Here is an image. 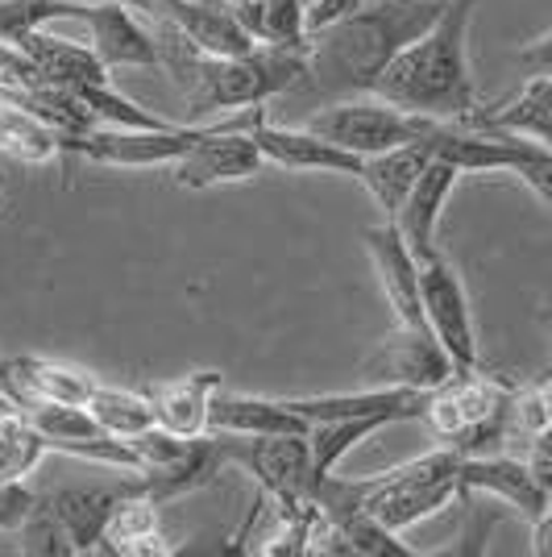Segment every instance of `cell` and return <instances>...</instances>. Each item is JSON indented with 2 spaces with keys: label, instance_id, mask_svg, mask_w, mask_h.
<instances>
[{
  "label": "cell",
  "instance_id": "cell-20",
  "mask_svg": "<svg viewBox=\"0 0 552 557\" xmlns=\"http://www.w3.org/2000/svg\"><path fill=\"white\" fill-rule=\"evenodd\" d=\"M465 121L499 134H519L552 150V75H528V84L511 100L494 109H474Z\"/></svg>",
  "mask_w": 552,
  "mask_h": 557
},
{
  "label": "cell",
  "instance_id": "cell-25",
  "mask_svg": "<svg viewBox=\"0 0 552 557\" xmlns=\"http://www.w3.org/2000/svg\"><path fill=\"white\" fill-rule=\"evenodd\" d=\"M387 424H394V420L391 417H349V420H321V424H312V429H308V445H312V470H316V479L333 474L349 449H357V442L374 437V433L387 429Z\"/></svg>",
  "mask_w": 552,
  "mask_h": 557
},
{
  "label": "cell",
  "instance_id": "cell-21",
  "mask_svg": "<svg viewBox=\"0 0 552 557\" xmlns=\"http://www.w3.org/2000/svg\"><path fill=\"white\" fill-rule=\"evenodd\" d=\"M159 499L141 495L129 479H125V495L113 508V520L104 529V554L113 557H159L171 554L166 536H162V516Z\"/></svg>",
  "mask_w": 552,
  "mask_h": 557
},
{
  "label": "cell",
  "instance_id": "cell-8",
  "mask_svg": "<svg viewBox=\"0 0 552 557\" xmlns=\"http://www.w3.org/2000/svg\"><path fill=\"white\" fill-rule=\"evenodd\" d=\"M457 374V362L449 358V349L440 346V337L428 325H399L387 342L362 362L366 387H415V392H432L444 379Z\"/></svg>",
  "mask_w": 552,
  "mask_h": 557
},
{
  "label": "cell",
  "instance_id": "cell-18",
  "mask_svg": "<svg viewBox=\"0 0 552 557\" xmlns=\"http://www.w3.org/2000/svg\"><path fill=\"white\" fill-rule=\"evenodd\" d=\"M17 47L29 54V63L38 67V75H42L47 84H59V88H67V92L96 88V84H113L109 63H104L92 47H79V42H71V38H54L47 29H34V34H25Z\"/></svg>",
  "mask_w": 552,
  "mask_h": 557
},
{
  "label": "cell",
  "instance_id": "cell-4",
  "mask_svg": "<svg viewBox=\"0 0 552 557\" xmlns=\"http://www.w3.org/2000/svg\"><path fill=\"white\" fill-rule=\"evenodd\" d=\"M515 383L474 371H457L440 387L428 392L424 404V424L440 445H453L465 458L469 454H494L511 437V404H515Z\"/></svg>",
  "mask_w": 552,
  "mask_h": 557
},
{
  "label": "cell",
  "instance_id": "cell-13",
  "mask_svg": "<svg viewBox=\"0 0 552 557\" xmlns=\"http://www.w3.org/2000/svg\"><path fill=\"white\" fill-rule=\"evenodd\" d=\"M469 495H494L506 508H515L524 520H540L549 508L552 491L536 479L528 458H511V454H469L461 458V499Z\"/></svg>",
  "mask_w": 552,
  "mask_h": 557
},
{
  "label": "cell",
  "instance_id": "cell-36",
  "mask_svg": "<svg viewBox=\"0 0 552 557\" xmlns=\"http://www.w3.org/2000/svg\"><path fill=\"white\" fill-rule=\"evenodd\" d=\"M540 317H544V321H552V308H544V312H540Z\"/></svg>",
  "mask_w": 552,
  "mask_h": 557
},
{
  "label": "cell",
  "instance_id": "cell-10",
  "mask_svg": "<svg viewBox=\"0 0 552 557\" xmlns=\"http://www.w3.org/2000/svg\"><path fill=\"white\" fill-rule=\"evenodd\" d=\"M262 150L258 141L237 125H208L204 138L187 150L179 163H171V180L184 191H212L221 184H246L253 175H262Z\"/></svg>",
  "mask_w": 552,
  "mask_h": 557
},
{
  "label": "cell",
  "instance_id": "cell-35",
  "mask_svg": "<svg viewBox=\"0 0 552 557\" xmlns=\"http://www.w3.org/2000/svg\"><path fill=\"white\" fill-rule=\"evenodd\" d=\"M0 209H4V175H0Z\"/></svg>",
  "mask_w": 552,
  "mask_h": 557
},
{
  "label": "cell",
  "instance_id": "cell-12",
  "mask_svg": "<svg viewBox=\"0 0 552 557\" xmlns=\"http://www.w3.org/2000/svg\"><path fill=\"white\" fill-rule=\"evenodd\" d=\"M71 22H84L92 34V50L109 63V71L121 67H162L159 38L154 29H146L134 13V4L121 0H100V4H84L75 0Z\"/></svg>",
  "mask_w": 552,
  "mask_h": 557
},
{
  "label": "cell",
  "instance_id": "cell-19",
  "mask_svg": "<svg viewBox=\"0 0 552 557\" xmlns=\"http://www.w3.org/2000/svg\"><path fill=\"white\" fill-rule=\"evenodd\" d=\"M212 433H308L312 424L287 408L283 395H241L221 387L212 399Z\"/></svg>",
  "mask_w": 552,
  "mask_h": 557
},
{
  "label": "cell",
  "instance_id": "cell-16",
  "mask_svg": "<svg viewBox=\"0 0 552 557\" xmlns=\"http://www.w3.org/2000/svg\"><path fill=\"white\" fill-rule=\"evenodd\" d=\"M221 387H225V379L216 371H191L184 379H175V383H162V387L150 392V399H154V424L166 429V433H175V437H187V442L208 437L212 433L208 429L212 399H216Z\"/></svg>",
  "mask_w": 552,
  "mask_h": 557
},
{
  "label": "cell",
  "instance_id": "cell-27",
  "mask_svg": "<svg viewBox=\"0 0 552 557\" xmlns=\"http://www.w3.org/2000/svg\"><path fill=\"white\" fill-rule=\"evenodd\" d=\"M22 554H38V557H75L71 554V541L63 533V524H59V516L50 511V504L38 495V508L29 511V520H25L22 529Z\"/></svg>",
  "mask_w": 552,
  "mask_h": 557
},
{
  "label": "cell",
  "instance_id": "cell-17",
  "mask_svg": "<svg viewBox=\"0 0 552 557\" xmlns=\"http://www.w3.org/2000/svg\"><path fill=\"white\" fill-rule=\"evenodd\" d=\"M121 495H125V483H116V487H63L42 495V499L59 516V524L71 541V554H104V529L113 520Z\"/></svg>",
  "mask_w": 552,
  "mask_h": 557
},
{
  "label": "cell",
  "instance_id": "cell-26",
  "mask_svg": "<svg viewBox=\"0 0 552 557\" xmlns=\"http://www.w3.org/2000/svg\"><path fill=\"white\" fill-rule=\"evenodd\" d=\"M88 412L100 420L104 433L113 437H134V433H146L154 424V399L141 392H125V387H109L100 383L88 399Z\"/></svg>",
  "mask_w": 552,
  "mask_h": 557
},
{
  "label": "cell",
  "instance_id": "cell-24",
  "mask_svg": "<svg viewBox=\"0 0 552 557\" xmlns=\"http://www.w3.org/2000/svg\"><path fill=\"white\" fill-rule=\"evenodd\" d=\"M63 154L59 129L22 104L0 100V159L17 166H50Z\"/></svg>",
  "mask_w": 552,
  "mask_h": 557
},
{
  "label": "cell",
  "instance_id": "cell-1",
  "mask_svg": "<svg viewBox=\"0 0 552 557\" xmlns=\"http://www.w3.org/2000/svg\"><path fill=\"white\" fill-rule=\"evenodd\" d=\"M162 67L184 96L191 125L200 116L246 113L296 96L308 84V34L300 42H258L250 54H208L191 47L171 22L154 17Z\"/></svg>",
  "mask_w": 552,
  "mask_h": 557
},
{
  "label": "cell",
  "instance_id": "cell-34",
  "mask_svg": "<svg viewBox=\"0 0 552 557\" xmlns=\"http://www.w3.org/2000/svg\"><path fill=\"white\" fill-rule=\"evenodd\" d=\"M0 387H9V392H13V374H9V362H0Z\"/></svg>",
  "mask_w": 552,
  "mask_h": 557
},
{
  "label": "cell",
  "instance_id": "cell-23",
  "mask_svg": "<svg viewBox=\"0 0 552 557\" xmlns=\"http://www.w3.org/2000/svg\"><path fill=\"white\" fill-rule=\"evenodd\" d=\"M13 374V395L17 399H54V404H79L88 408L100 379L84 367H71L59 358H13L9 362Z\"/></svg>",
  "mask_w": 552,
  "mask_h": 557
},
{
  "label": "cell",
  "instance_id": "cell-6",
  "mask_svg": "<svg viewBox=\"0 0 552 557\" xmlns=\"http://www.w3.org/2000/svg\"><path fill=\"white\" fill-rule=\"evenodd\" d=\"M308 129L321 134V138L337 141L349 154H382V150H394L403 141L424 138L432 129V116H415L394 109L378 96H349V100H333V104H321L316 113L308 116Z\"/></svg>",
  "mask_w": 552,
  "mask_h": 557
},
{
  "label": "cell",
  "instance_id": "cell-7",
  "mask_svg": "<svg viewBox=\"0 0 552 557\" xmlns=\"http://www.w3.org/2000/svg\"><path fill=\"white\" fill-rule=\"evenodd\" d=\"M200 138H204L200 125H162V129L96 125L88 134H59L63 154L88 159L96 166H125V171H150V166L179 163Z\"/></svg>",
  "mask_w": 552,
  "mask_h": 557
},
{
  "label": "cell",
  "instance_id": "cell-29",
  "mask_svg": "<svg viewBox=\"0 0 552 557\" xmlns=\"http://www.w3.org/2000/svg\"><path fill=\"white\" fill-rule=\"evenodd\" d=\"M369 0H312V9H308V34L312 29H324V25L333 22H346L349 13H357V9H366Z\"/></svg>",
  "mask_w": 552,
  "mask_h": 557
},
{
  "label": "cell",
  "instance_id": "cell-30",
  "mask_svg": "<svg viewBox=\"0 0 552 557\" xmlns=\"http://www.w3.org/2000/svg\"><path fill=\"white\" fill-rule=\"evenodd\" d=\"M524 458H528V466L536 470V479L552 491V424H549V429H540V433L531 437Z\"/></svg>",
  "mask_w": 552,
  "mask_h": 557
},
{
  "label": "cell",
  "instance_id": "cell-9",
  "mask_svg": "<svg viewBox=\"0 0 552 557\" xmlns=\"http://www.w3.org/2000/svg\"><path fill=\"white\" fill-rule=\"evenodd\" d=\"M419 300H424V321L440 337V346L449 349L457 371H474L478 367V333H474L469 296H465L457 267L440 255V246L419 258Z\"/></svg>",
  "mask_w": 552,
  "mask_h": 557
},
{
  "label": "cell",
  "instance_id": "cell-28",
  "mask_svg": "<svg viewBox=\"0 0 552 557\" xmlns=\"http://www.w3.org/2000/svg\"><path fill=\"white\" fill-rule=\"evenodd\" d=\"M34 508H38V495L25 479H0V533H17Z\"/></svg>",
  "mask_w": 552,
  "mask_h": 557
},
{
  "label": "cell",
  "instance_id": "cell-31",
  "mask_svg": "<svg viewBox=\"0 0 552 557\" xmlns=\"http://www.w3.org/2000/svg\"><path fill=\"white\" fill-rule=\"evenodd\" d=\"M519 67L528 71V75H552V29L540 34V38H531L528 47L519 50Z\"/></svg>",
  "mask_w": 552,
  "mask_h": 557
},
{
  "label": "cell",
  "instance_id": "cell-14",
  "mask_svg": "<svg viewBox=\"0 0 552 557\" xmlns=\"http://www.w3.org/2000/svg\"><path fill=\"white\" fill-rule=\"evenodd\" d=\"M362 242H366V255L378 271V283H382V296L391 304L394 321L399 325H428L424 321V300H419V258L403 242L399 225L394 221L369 225L362 233Z\"/></svg>",
  "mask_w": 552,
  "mask_h": 557
},
{
  "label": "cell",
  "instance_id": "cell-11",
  "mask_svg": "<svg viewBox=\"0 0 552 557\" xmlns=\"http://www.w3.org/2000/svg\"><path fill=\"white\" fill-rule=\"evenodd\" d=\"M253 141H258V150H262V159L266 166H283V171H324V175H362V166L366 159L362 154H349L341 150L337 141L321 138V134H312L308 125H275V121H266V116L258 113V109H246V116L237 121Z\"/></svg>",
  "mask_w": 552,
  "mask_h": 557
},
{
  "label": "cell",
  "instance_id": "cell-2",
  "mask_svg": "<svg viewBox=\"0 0 552 557\" xmlns=\"http://www.w3.org/2000/svg\"><path fill=\"white\" fill-rule=\"evenodd\" d=\"M449 9V0H369L366 9L349 13L308 34V84L300 100L333 104L349 96H369L378 75L399 50L415 42L428 25Z\"/></svg>",
  "mask_w": 552,
  "mask_h": 557
},
{
  "label": "cell",
  "instance_id": "cell-22",
  "mask_svg": "<svg viewBox=\"0 0 552 557\" xmlns=\"http://www.w3.org/2000/svg\"><path fill=\"white\" fill-rule=\"evenodd\" d=\"M428 163H432V146H428V134H424V138L403 141V146H394V150L369 154L366 166H362V175H357V184L366 187L369 196H374V205L387 212V221H391Z\"/></svg>",
  "mask_w": 552,
  "mask_h": 557
},
{
  "label": "cell",
  "instance_id": "cell-3",
  "mask_svg": "<svg viewBox=\"0 0 552 557\" xmlns=\"http://www.w3.org/2000/svg\"><path fill=\"white\" fill-rule=\"evenodd\" d=\"M478 0H449V9L378 75L374 96L432 121H465L478 109L469 75V22Z\"/></svg>",
  "mask_w": 552,
  "mask_h": 557
},
{
  "label": "cell",
  "instance_id": "cell-15",
  "mask_svg": "<svg viewBox=\"0 0 552 557\" xmlns=\"http://www.w3.org/2000/svg\"><path fill=\"white\" fill-rule=\"evenodd\" d=\"M461 180V166L449 163V159H440L432 154V163L424 166V175L415 180V187L407 191V200L399 205L391 221L399 225L403 233V242L412 246L415 258H424L428 250H437V225H440V212L449 205V196H453V187Z\"/></svg>",
  "mask_w": 552,
  "mask_h": 557
},
{
  "label": "cell",
  "instance_id": "cell-33",
  "mask_svg": "<svg viewBox=\"0 0 552 557\" xmlns=\"http://www.w3.org/2000/svg\"><path fill=\"white\" fill-rule=\"evenodd\" d=\"M84 4H100V0H84ZM121 4H134V9L150 13V17H154V9H159V0H121Z\"/></svg>",
  "mask_w": 552,
  "mask_h": 557
},
{
  "label": "cell",
  "instance_id": "cell-32",
  "mask_svg": "<svg viewBox=\"0 0 552 557\" xmlns=\"http://www.w3.org/2000/svg\"><path fill=\"white\" fill-rule=\"evenodd\" d=\"M531 554L552 557V499L540 520H531Z\"/></svg>",
  "mask_w": 552,
  "mask_h": 557
},
{
  "label": "cell",
  "instance_id": "cell-5",
  "mask_svg": "<svg viewBox=\"0 0 552 557\" xmlns=\"http://www.w3.org/2000/svg\"><path fill=\"white\" fill-rule=\"evenodd\" d=\"M461 458L465 454L453 445H437V449L419 454L412 462L394 466V470L369 474L362 508L369 516H378L394 533H407L412 524L437 516L453 499H461Z\"/></svg>",
  "mask_w": 552,
  "mask_h": 557
}]
</instances>
